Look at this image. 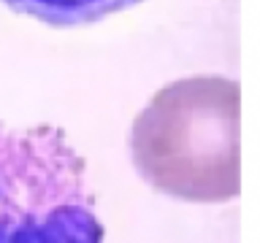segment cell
I'll return each mask as SVG.
<instances>
[{
    "mask_svg": "<svg viewBox=\"0 0 260 243\" xmlns=\"http://www.w3.org/2000/svg\"><path fill=\"white\" fill-rule=\"evenodd\" d=\"M241 87L225 76L166 84L130 127V159L154 192L184 202H228L241 192Z\"/></svg>",
    "mask_w": 260,
    "mask_h": 243,
    "instance_id": "cell-1",
    "label": "cell"
},
{
    "mask_svg": "<svg viewBox=\"0 0 260 243\" xmlns=\"http://www.w3.org/2000/svg\"><path fill=\"white\" fill-rule=\"evenodd\" d=\"M19 16H30L49 27H81L106 16L141 6L144 0H0Z\"/></svg>",
    "mask_w": 260,
    "mask_h": 243,
    "instance_id": "cell-3",
    "label": "cell"
},
{
    "mask_svg": "<svg viewBox=\"0 0 260 243\" xmlns=\"http://www.w3.org/2000/svg\"><path fill=\"white\" fill-rule=\"evenodd\" d=\"M84 157L54 125L0 122V243H98Z\"/></svg>",
    "mask_w": 260,
    "mask_h": 243,
    "instance_id": "cell-2",
    "label": "cell"
}]
</instances>
